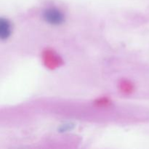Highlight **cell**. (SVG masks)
Returning <instances> with one entry per match:
<instances>
[{
  "label": "cell",
  "instance_id": "3",
  "mask_svg": "<svg viewBox=\"0 0 149 149\" xmlns=\"http://www.w3.org/2000/svg\"><path fill=\"white\" fill-rule=\"evenodd\" d=\"M119 91L125 95H130L135 92V87L134 83L127 79H122L118 83Z\"/></svg>",
  "mask_w": 149,
  "mask_h": 149
},
{
  "label": "cell",
  "instance_id": "2",
  "mask_svg": "<svg viewBox=\"0 0 149 149\" xmlns=\"http://www.w3.org/2000/svg\"><path fill=\"white\" fill-rule=\"evenodd\" d=\"M43 19L52 26H60L65 22V15L63 12L58 7H50L44 11Z\"/></svg>",
  "mask_w": 149,
  "mask_h": 149
},
{
  "label": "cell",
  "instance_id": "4",
  "mask_svg": "<svg viewBox=\"0 0 149 149\" xmlns=\"http://www.w3.org/2000/svg\"><path fill=\"white\" fill-rule=\"evenodd\" d=\"M12 33V24L10 20L1 17L0 20V37L1 40L8 39Z\"/></svg>",
  "mask_w": 149,
  "mask_h": 149
},
{
  "label": "cell",
  "instance_id": "1",
  "mask_svg": "<svg viewBox=\"0 0 149 149\" xmlns=\"http://www.w3.org/2000/svg\"><path fill=\"white\" fill-rule=\"evenodd\" d=\"M43 65L49 70H55L63 65L62 57L52 48H45L41 55Z\"/></svg>",
  "mask_w": 149,
  "mask_h": 149
},
{
  "label": "cell",
  "instance_id": "5",
  "mask_svg": "<svg viewBox=\"0 0 149 149\" xmlns=\"http://www.w3.org/2000/svg\"><path fill=\"white\" fill-rule=\"evenodd\" d=\"M112 103L111 99L108 96H101L94 101L95 106L97 109H108L112 106Z\"/></svg>",
  "mask_w": 149,
  "mask_h": 149
}]
</instances>
